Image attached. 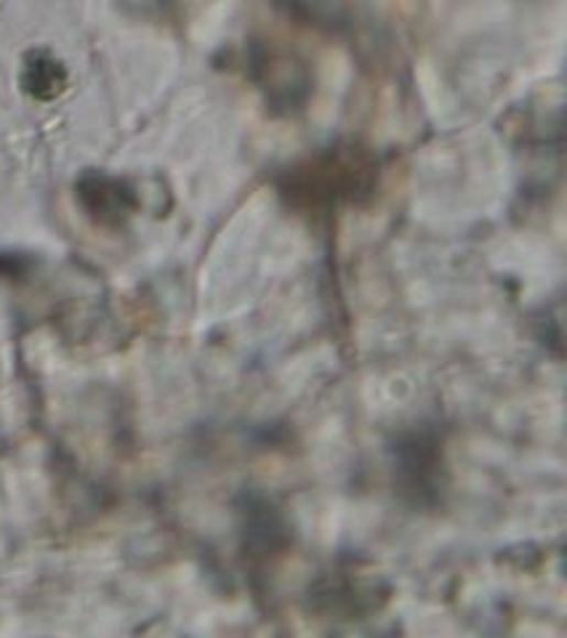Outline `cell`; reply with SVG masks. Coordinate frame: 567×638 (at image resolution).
I'll return each instance as SVG.
<instances>
[{"label": "cell", "mask_w": 567, "mask_h": 638, "mask_svg": "<svg viewBox=\"0 0 567 638\" xmlns=\"http://www.w3.org/2000/svg\"><path fill=\"white\" fill-rule=\"evenodd\" d=\"M62 86H65V73L54 59L35 56L24 69V88L37 99H51L62 91Z\"/></svg>", "instance_id": "7a4b0ae2"}, {"label": "cell", "mask_w": 567, "mask_h": 638, "mask_svg": "<svg viewBox=\"0 0 567 638\" xmlns=\"http://www.w3.org/2000/svg\"><path fill=\"white\" fill-rule=\"evenodd\" d=\"M83 200L91 213L101 216L105 221L120 219L126 210L131 208V195L123 184L112 182V178H94L83 187Z\"/></svg>", "instance_id": "6da1fadb"}]
</instances>
